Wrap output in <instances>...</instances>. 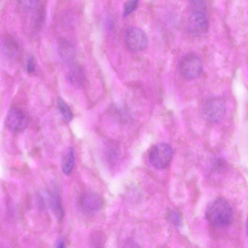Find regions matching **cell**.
<instances>
[{"mask_svg":"<svg viewBox=\"0 0 248 248\" xmlns=\"http://www.w3.org/2000/svg\"><path fill=\"white\" fill-rule=\"evenodd\" d=\"M5 53L10 58H14L17 55L18 47L16 42L11 37H6L3 41Z\"/></svg>","mask_w":248,"mask_h":248,"instance_id":"cell-14","label":"cell"},{"mask_svg":"<svg viewBox=\"0 0 248 248\" xmlns=\"http://www.w3.org/2000/svg\"><path fill=\"white\" fill-rule=\"evenodd\" d=\"M57 105L65 121L67 122H70L73 118V113L69 106L61 98L57 99Z\"/></svg>","mask_w":248,"mask_h":248,"instance_id":"cell-15","label":"cell"},{"mask_svg":"<svg viewBox=\"0 0 248 248\" xmlns=\"http://www.w3.org/2000/svg\"><path fill=\"white\" fill-rule=\"evenodd\" d=\"M205 216L207 221L213 226L225 227L230 225L232 221V208L225 198H218L208 205Z\"/></svg>","mask_w":248,"mask_h":248,"instance_id":"cell-1","label":"cell"},{"mask_svg":"<svg viewBox=\"0 0 248 248\" xmlns=\"http://www.w3.org/2000/svg\"><path fill=\"white\" fill-rule=\"evenodd\" d=\"M75 164V153L73 148L68 149L66 154L62 165V170L66 175H69L74 168Z\"/></svg>","mask_w":248,"mask_h":248,"instance_id":"cell-12","label":"cell"},{"mask_svg":"<svg viewBox=\"0 0 248 248\" xmlns=\"http://www.w3.org/2000/svg\"><path fill=\"white\" fill-rule=\"evenodd\" d=\"M169 217L170 221L175 225H178L180 222V217L177 213L175 211H171L169 214Z\"/></svg>","mask_w":248,"mask_h":248,"instance_id":"cell-19","label":"cell"},{"mask_svg":"<svg viewBox=\"0 0 248 248\" xmlns=\"http://www.w3.org/2000/svg\"><path fill=\"white\" fill-rule=\"evenodd\" d=\"M79 204L81 209L86 213H93L99 210L103 204L102 198L92 191H85L79 198Z\"/></svg>","mask_w":248,"mask_h":248,"instance_id":"cell-9","label":"cell"},{"mask_svg":"<svg viewBox=\"0 0 248 248\" xmlns=\"http://www.w3.org/2000/svg\"><path fill=\"white\" fill-rule=\"evenodd\" d=\"M28 118L26 114L19 108L13 107L8 111L5 123L7 128L13 132H20L25 129L28 125Z\"/></svg>","mask_w":248,"mask_h":248,"instance_id":"cell-8","label":"cell"},{"mask_svg":"<svg viewBox=\"0 0 248 248\" xmlns=\"http://www.w3.org/2000/svg\"><path fill=\"white\" fill-rule=\"evenodd\" d=\"M36 69V62L34 57L33 56H30L27 60L26 63V69L29 73H33Z\"/></svg>","mask_w":248,"mask_h":248,"instance_id":"cell-18","label":"cell"},{"mask_svg":"<svg viewBox=\"0 0 248 248\" xmlns=\"http://www.w3.org/2000/svg\"><path fill=\"white\" fill-rule=\"evenodd\" d=\"M203 68L200 57L193 53H189L181 58L179 70L182 77L187 79H192L198 77Z\"/></svg>","mask_w":248,"mask_h":248,"instance_id":"cell-5","label":"cell"},{"mask_svg":"<svg viewBox=\"0 0 248 248\" xmlns=\"http://www.w3.org/2000/svg\"><path fill=\"white\" fill-rule=\"evenodd\" d=\"M24 17L31 31H37L41 28L44 19V6L38 0L19 1Z\"/></svg>","mask_w":248,"mask_h":248,"instance_id":"cell-3","label":"cell"},{"mask_svg":"<svg viewBox=\"0 0 248 248\" xmlns=\"http://www.w3.org/2000/svg\"><path fill=\"white\" fill-rule=\"evenodd\" d=\"M208 19L206 4L204 1H190V11L187 20V27L190 33L201 35L208 31Z\"/></svg>","mask_w":248,"mask_h":248,"instance_id":"cell-2","label":"cell"},{"mask_svg":"<svg viewBox=\"0 0 248 248\" xmlns=\"http://www.w3.org/2000/svg\"><path fill=\"white\" fill-rule=\"evenodd\" d=\"M122 248H140L137 243L132 239H129L125 242Z\"/></svg>","mask_w":248,"mask_h":248,"instance_id":"cell-20","label":"cell"},{"mask_svg":"<svg viewBox=\"0 0 248 248\" xmlns=\"http://www.w3.org/2000/svg\"><path fill=\"white\" fill-rule=\"evenodd\" d=\"M139 1L136 0H129L125 2L123 6V16H126L132 13L137 8Z\"/></svg>","mask_w":248,"mask_h":248,"instance_id":"cell-17","label":"cell"},{"mask_svg":"<svg viewBox=\"0 0 248 248\" xmlns=\"http://www.w3.org/2000/svg\"><path fill=\"white\" fill-rule=\"evenodd\" d=\"M106 241L105 234L99 231L92 232L89 239V248H104Z\"/></svg>","mask_w":248,"mask_h":248,"instance_id":"cell-13","label":"cell"},{"mask_svg":"<svg viewBox=\"0 0 248 248\" xmlns=\"http://www.w3.org/2000/svg\"><path fill=\"white\" fill-rule=\"evenodd\" d=\"M55 248H65L64 241L61 238L59 239L57 242Z\"/></svg>","mask_w":248,"mask_h":248,"instance_id":"cell-21","label":"cell"},{"mask_svg":"<svg viewBox=\"0 0 248 248\" xmlns=\"http://www.w3.org/2000/svg\"><path fill=\"white\" fill-rule=\"evenodd\" d=\"M60 55L62 58L66 61L71 60L74 55V50L72 46L67 43V42H64L62 43L60 47Z\"/></svg>","mask_w":248,"mask_h":248,"instance_id":"cell-16","label":"cell"},{"mask_svg":"<svg viewBox=\"0 0 248 248\" xmlns=\"http://www.w3.org/2000/svg\"><path fill=\"white\" fill-rule=\"evenodd\" d=\"M125 42L130 51L139 52L146 47L148 37L142 29L137 27H130L126 31Z\"/></svg>","mask_w":248,"mask_h":248,"instance_id":"cell-7","label":"cell"},{"mask_svg":"<svg viewBox=\"0 0 248 248\" xmlns=\"http://www.w3.org/2000/svg\"><path fill=\"white\" fill-rule=\"evenodd\" d=\"M67 78L72 84L76 86L81 85L84 78V74L81 67L77 63L72 64L68 71Z\"/></svg>","mask_w":248,"mask_h":248,"instance_id":"cell-10","label":"cell"},{"mask_svg":"<svg viewBox=\"0 0 248 248\" xmlns=\"http://www.w3.org/2000/svg\"><path fill=\"white\" fill-rule=\"evenodd\" d=\"M226 111L224 100L221 97L214 96L207 99L202 107L204 118L208 122L217 123L224 118Z\"/></svg>","mask_w":248,"mask_h":248,"instance_id":"cell-4","label":"cell"},{"mask_svg":"<svg viewBox=\"0 0 248 248\" xmlns=\"http://www.w3.org/2000/svg\"><path fill=\"white\" fill-rule=\"evenodd\" d=\"M173 155L171 147L166 143H159L152 149L149 154V161L157 169H164L170 163Z\"/></svg>","mask_w":248,"mask_h":248,"instance_id":"cell-6","label":"cell"},{"mask_svg":"<svg viewBox=\"0 0 248 248\" xmlns=\"http://www.w3.org/2000/svg\"><path fill=\"white\" fill-rule=\"evenodd\" d=\"M49 201L56 217L59 220H62L63 217L64 212L59 193L56 192L50 193L49 194Z\"/></svg>","mask_w":248,"mask_h":248,"instance_id":"cell-11","label":"cell"}]
</instances>
